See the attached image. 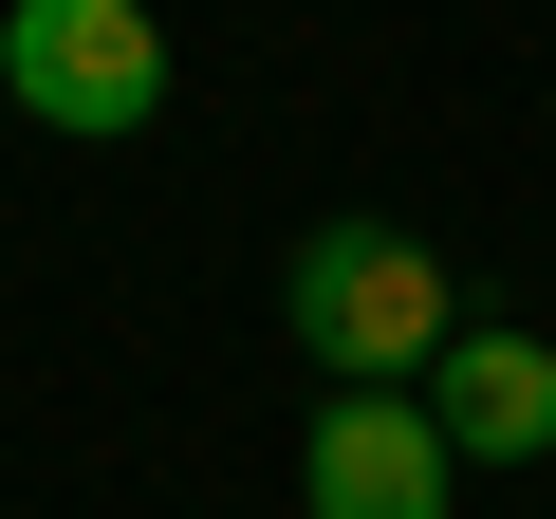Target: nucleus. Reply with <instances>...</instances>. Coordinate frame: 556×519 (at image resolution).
<instances>
[{
  "instance_id": "1",
  "label": "nucleus",
  "mask_w": 556,
  "mask_h": 519,
  "mask_svg": "<svg viewBox=\"0 0 556 519\" xmlns=\"http://www.w3.org/2000/svg\"><path fill=\"white\" fill-rule=\"evenodd\" d=\"M278 316H298V353L334 371V390H408L464 316H445V260L408 241V223H316L298 260H278Z\"/></svg>"
},
{
  "instance_id": "2",
  "label": "nucleus",
  "mask_w": 556,
  "mask_h": 519,
  "mask_svg": "<svg viewBox=\"0 0 556 519\" xmlns=\"http://www.w3.org/2000/svg\"><path fill=\"white\" fill-rule=\"evenodd\" d=\"M0 112H38L75 149H130L167 112V38L149 0H0Z\"/></svg>"
},
{
  "instance_id": "3",
  "label": "nucleus",
  "mask_w": 556,
  "mask_h": 519,
  "mask_svg": "<svg viewBox=\"0 0 556 519\" xmlns=\"http://www.w3.org/2000/svg\"><path fill=\"white\" fill-rule=\"evenodd\" d=\"M445 482H464V445L408 390H334L298 445V519H445Z\"/></svg>"
},
{
  "instance_id": "4",
  "label": "nucleus",
  "mask_w": 556,
  "mask_h": 519,
  "mask_svg": "<svg viewBox=\"0 0 556 519\" xmlns=\"http://www.w3.org/2000/svg\"><path fill=\"white\" fill-rule=\"evenodd\" d=\"M427 427H445L464 464H538V445H556V353H538V334H482V316H464V334L427 353Z\"/></svg>"
}]
</instances>
